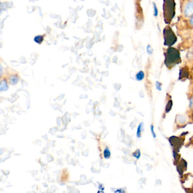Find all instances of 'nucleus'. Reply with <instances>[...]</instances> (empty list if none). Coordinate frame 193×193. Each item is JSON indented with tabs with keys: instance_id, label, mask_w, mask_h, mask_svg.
<instances>
[{
	"instance_id": "obj_1",
	"label": "nucleus",
	"mask_w": 193,
	"mask_h": 193,
	"mask_svg": "<svg viewBox=\"0 0 193 193\" xmlns=\"http://www.w3.org/2000/svg\"><path fill=\"white\" fill-rule=\"evenodd\" d=\"M180 53L178 50L173 47H169L165 53V65L168 68L174 67L175 65L180 63Z\"/></svg>"
},
{
	"instance_id": "obj_2",
	"label": "nucleus",
	"mask_w": 193,
	"mask_h": 193,
	"mask_svg": "<svg viewBox=\"0 0 193 193\" xmlns=\"http://www.w3.org/2000/svg\"><path fill=\"white\" fill-rule=\"evenodd\" d=\"M174 0H164L163 14L165 22L169 24L175 15Z\"/></svg>"
},
{
	"instance_id": "obj_3",
	"label": "nucleus",
	"mask_w": 193,
	"mask_h": 193,
	"mask_svg": "<svg viewBox=\"0 0 193 193\" xmlns=\"http://www.w3.org/2000/svg\"><path fill=\"white\" fill-rule=\"evenodd\" d=\"M163 36L164 39V45L165 46L172 47L177 42V37L169 26H167L164 29Z\"/></svg>"
},
{
	"instance_id": "obj_4",
	"label": "nucleus",
	"mask_w": 193,
	"mask_h": 193,
	"mask_svg": "<svg viewBox=\"0 0 193 193\" xmlns=\"http://www.w3.org/2000/svg\"><path fill=\"white\" fill-rule=\"evenodd\" d=\"M169 140L171 146L173 147L174 151L177 152L184 142V139L174 136L169 138Z\"/></svg>"
},
{
	"instance_id": "obj_5",
	"label": "nucleus",
	"mask_w": 193,
	"mask_h": 193,
	"mask_svg": "<svg viewBox=\"0 0 193 193\" xmlns=\"http://www.w3.org/2000/svg\"><path fill=\"white\" fill-rule=\"evenodd\" d=\"M184 14L186 17H191L193 15V1L187 2L184 7Z\"/></svg>"
},
{
	"instance_id": "obj_6",
	"label": "nucleus",
	"mask_w": 193,
	"mask_h": 193,
	"mask_svg": "<svg viewBox=\"0 0 193 193\" xmlns=\"http://www.w3.org/2000/svg\"><path fill=\"white\" fill-rule=\"evenodd\" d=\"M6 80L10 85H15L19 81V76L17 74H11L7 76Z\"/></svg>"
},
{
	"instance_id": "obj_7",
	"label": "nucleus",
	"mask_w": 193,
	"mask_h": 193,
	"mask_svg": "<svg viewBox=\"0 0 193 193\" xmlns=\"http://www.w3.org/2000/svg\"><path fill=\"white\" fill-rule=\"evenodd\" d=\"M177 170H178V173H180V174L182 175V173H184V172L186 170V162H185V160L182 159L181 160V161L178 162V165H177Z\"/></svg>"
},
{
	"instance_id": "obj_8",
	"label": "nucleus",
	"mask_w": 193,
	"mask_h": 193,
	"mask_svg": "<svg viewBox=\"0 0 193 193\" xmlns=\"http://www.w3.org/2000/svg\"><path fill=\"white\" fill-rule=\"evenodd\" d=\"M189 76V69L187 67L182 68L180 71V77L179 79L187 78Z\"/></svg>"
},
{
	"instance_id": "obj_9",
	"label": "nucleus",
	"mask_w": 193,
	"mask_h": 193,
	"mask_svg": "<svg viewBox=\"0 0 193 193\" xmlns=\"http://www.w3.org/2000/svg\"><path fill=\"white\" fill-rule=\"evenodd\" d=\"M7 81L6 79L2 80L1 82V85H0V90L1 91H6L8 90L9 86L7 84Z\"/></svg>"
},
{
	"instance_id": "obj_10",
	"label": "nucleus",
	"mask_w": 193,
	"mask_h": 193,
	"mask_svg": "<svg viewBox=\"0 0 193 193\" xmlns=\"http://www.w3.org/2000/svg\"><path fill=\"white\" fill-rule=\"evenodd\" d=\"M103 155H104V157L106 159H108L110 158L111 155V153L110 149L108 147H106V149L104 151V152H103Z\"/></svg>"
},
{
	"instance_id": "obj_11",
	"label": "nucleus",
	"mask_w": 193,
	"mask_h": 193,
	"mask_svg": "<svg viewBox=\"0 0 193 193\" xmlns=\"http://www.w3.org/2000/svg\"><path fill=\"white\" fill-rule=\"evenodd\" d=\"M144 76H145L144 73L143 71H140L136 75V79L138 81H142L144 79Z\"/></svg>"
},
{
	"instance_id": "obj_12",
	"label": "nucleus",
	"mask_w": 193,
	"mask_h": 193,
	"mask_svg": "<svg viewBox=\"0 0 193 193\" xmlns=\"http://www.w3.org/2000/svg\"><path fill=\"white\" fill-rule=\"evenodd\" d=\"M34 42L36 43L40 44L42 43L44 40V36L42 35H37L34 38Z\"/></svg>"
},
{
	"instance_id": "obj_13",
	"label": "nucleus",
	"mask_w": 193,
	"mask_h": 193,
	"mask_svg": "<svg viewBox=\"0 0 193 193\" xmlns=\"http://www.w3.org/2000/svg\"><path fill=\"white\" fill-rule=\"evenodd\" d=\"M172 105H173V103H172V101L170 100H169L168 101V104H167V106H166V108H165V111L166 112H169L171 109H172Z\"/></svg>"
},
{
	"instance_id": "obj_14",
	"label": "nucleus",
	"mask_w": 193,
	"mask_h": 193,
	"mask_svg": "<svg viewBox=\"0 0 193 193\" xmlns=\"http://www.w3.org/2000/svg\"><path fill=\"white\" fill-rule=\"evenodd\" d=\"M143 123H141L139 125V126L138 127L137 132V136L138 138H141V129H142V126Z\"/></svg>"
},
{
	"instance_id": "obj_15",
	"label": "nucleus",
	"mask_w": 193,
	"mask_h": 193,
	"mask_svg": "<svg viewBox=\"0 0 193 193\" xmlns=\"http://www.w3.org/2000/svg\"><path fill=\"white\" fill-rule=\"evenodd\" d=\"M153 7H154V15L155 17H157L159 11H158L157 7L156 6V4L155 2H153Z\"/></svg>"
},
{
	"instance_id": "obj_16",
	"label": "nucleus",
	"mask_w": 193,
	"mask_h": 193,
	"mask_svg": "<svg viewBox=\"0 0 193 193\" xmlns=\"http://www.w3.org/2000/svg\"><path fill=\"white\" fill-rule=\"evenodd\" d=\"M133 155L134 157H135V158L137 159H139L141 156V152H140V150L139 149H137L136 151H135L133 153Z\"/></svg>"
},
{
	"instance_id": "obj_17",
	"label": "nucleus",
	"mask_w": 193,
	"mask_h": 193,
	"mask_svg": "<svg viewBox=\"0 0 193 193\" xmlns=\"http://www.w3.org/2000/svg\"><path fill=\"white\" fill-rule=\"evenodd\" d=\"M147 52L149 55H151L153 53V48L149 44L147 46Z\"/></svg>"
},
{
	"instance_id": "obj_18",
	"label": "nucleus",
	"mask_w": 193,
	"mask_h": 193,
	"mask_svg": "<svg viewBox=\"0 0 193 193\" xmlns=\"http://www.w3.org/2000/svg\"><path fill=\"white\" fill-rule=\"evenodd\" d=\"M161 86H162V84H161L160 82H156V88H157L159 91H161V90H162V87H161Z\"/></svg>"
},
{
	"instance_id": "obj_19",
	"label": "nucleus",
	"mask_w": 193,
	"mask_h": 193,
	"mask_svg": "<svg viewBox=\"0 0 193 193\" xmlns=\"http://www.w3.org/2000/svg\"><path fill=\"white\" fill-rule=\"evenodd\" d=\"M151 133H152V134L153 135V137L154 138H156V134L155 131H154V126L153 125H151Z\"/></svg>"
},
{
	"instance_id": "obj_20",
	"label": "nucleus",
	"mask_w": 193,
	"mask_h": 193,
	"mask_svg": "<svg viewBox=\"0 0 193 193\" xmlns=\"http://www.w3.org/2000/svg\"><path fill=\"white\" fill-rule=\"evenodd\" d=\"M189 22V25H190L192 27H193V15L190 17Z\"/></svg>"
},
{
	"instance_id": "obj_21",
	"label": "nucleus",
	"mask_w": 193,
	"mask_h": 193,
	"mask_svg": "<svg viewBox=\"0 0 193 193\" xmlns=\"http://www.w3.org/2000/svg\"><path fill=\"white\" fill-rule=\"evenodd\" d=\"M192 119L193 120V112L192 113Z\"/></svg>"
},
{
	"instance_id": "obj_22",
	"label": "nucleus",
	"mask_w": 193,
	"mask_h": 193,
	"mask_svg": "<svg viewBox=\"0 0 193 193\" xmlns=\"http://www.w3.org/2000/svg\"><path fill=\"white\" fill-rule=\"evenodd\" d=\"M192 139H193V138H192Z\"/></svg>"
}]
</instances>
